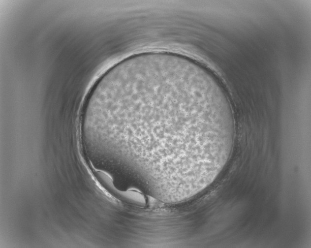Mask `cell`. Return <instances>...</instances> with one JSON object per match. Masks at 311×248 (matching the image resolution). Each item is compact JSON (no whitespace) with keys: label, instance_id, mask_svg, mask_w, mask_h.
<instances>
[{"label":"cell","instance_id":"cell-1","mask_svg":"<svg viewBox=\"0 0 311 248\" xmlns=\"http://www.w3.org/2000/svg\"><path fill=\"white\" fill-rule=\"evenodd\" d=\"M99 124L137 169L194 180L226 164L234 124L228 102L200 67L172 59L142 62L117 73L99 103Z\"/></svg>","mask_w":311,"mask_h":248}]
</instances>
